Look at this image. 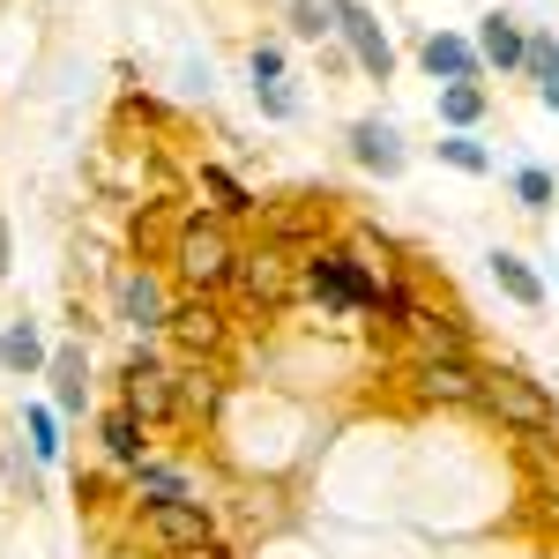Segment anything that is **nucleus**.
<instances>
[{
  "label": "nucleus",
  "instance_id": "8",
  "mask_svg": "<svg viewBox=\"0 0 559 559\" xmlns=\"http://www.w3.org/2000/svg\"><path fill=\"white\" fill-rule=\"evenodd\" d=\"M120 411H134L142 426H179V366L173 358H157L150 344H134L120 358Z\"/></svg>",
  "mask_w": 559,
  "mask_h": 559
},
{
  "label": "nucleus",
  "instance_id": "17",
  "mask_svg": "<svg viewBox=\"0 0 559 559\" xmlns=\"http://www.w3.org/2000/svg\"><path fill=\"white\" fill-rule=\"evenodd\" d=\"M97 448H105V463H112V471L128 477V471H142V463H150V426H142L134 411H120V403H112V411H97Z\"/></svg>",
  "mask_w": 559,
  "mask_h": 559
},
{
  "label": "nucleus",
  "instance_id": "9",
  "mask_svg": "<svg viewBox=\"0 0 559 559\" xmlns=\"http://www.w3.org/2000/svg\"><path fill=\"white\" fill-rule=\"evenodd\" d=\"M173 276L157 269V261H128L120 276H112V313H120V329L134 336H165V321H173Z\"/></svg>",
  "mask_w": 559,
  "mask_h": 559
},
{
  "label": "nucleus",
  "instance_id": "11",
  "mask_svg": "<svg viewBox=\"0 0 559 559\" xmlns=\"http://www.w3.org/2000/svg\"><path fill=\"white\" fill-rule=\"evenodd\" d=\"M329 15H336V45L350 52V68L366 75V83H388L395 75V38H388V23L366 8V0H329Z\"/></svg>",
  "mask_w": 559,
  "mask_h": 559
},
{
  "label": "nucleus",
  "instance_id": "25",
  "mask_svg": "<svg viewBox=\"0 0 559 559\" xmlns=\"http://www.w3.org/2000/svg\"><path fill=\"white\" fill-rule=\"evenodd\" d=\"M60 426H68V418H60L52 403H23V448L38 455L45 471H52V463L68 455V440H60Z\"/></svg>",
  "mask_w": 559,
  "mask_h": 559
},
{
  "label": "nucleus",
  "instance_id": "19",
  "mask_svg": "<svg viewBox=\"0 0 559 559\" xmlns=\"http://www.w3.org/2000/svg\"><path fill=\"white\" fill-rule=\"evenodd\" d=\"M432 112H440V128H448V134H477V128H485V112H492V90H485V83H440V90H432Z\"/></svg>",
  "mask_w": 559,
  "mask_h": 559
},
{
  "label": "nucleus",
  "instance_id": "35",
  "mask_svg": "<svg viewBox=\"0 0 559 559\" xmlns=\"http://www.w3.org/2000/svg\"><path fill=\"white\" fill-rule=\"evenodd\" d=\"M105 559H134V552H105Z\"/></svg>",
  "mask_w": 559,
  "mask_h": 559
},
{
  "label": "nucleus",
  "instance_id": "6",
  "mask_svg": "<svg viewBox=\"0 0 559 559\" xmlns=\"http://www.w3.org/2000/svg\"><path fill=\"white\" fill-rule=\"evenodd\" d=\"M157 344L173 350L179 366H231L239 350V321L224 313V299H173V321Z\"/></svg>",
  "mask_w": 559,
  "mask_h": 559
},
{
  "label": "nucleus",
  "instance_id": "22",
  "mask_svg": "<svg viewBox=\"0 0 559 559\" xmlns=\"http://www.w3.org/2000/svg\"><path fill=\"white\" fill-rule=\"evenodd\" d=\"M485 269H492V284H500V292H508L522 313H537V306H545V276H537V269H530L515 247H492V254H485Z\"/></svg>",
  "mask_w": 559,
  "mask_h": 559
},
{
  "label": "nucleus",
  "instance_id": "32",
  "mask_svg": "<svg viewBox=\"0 0 559 559\" xmlns=\"http://www.w3.org/2000/svg\"><path fill=\"white\" fill-rule=\"evenodd\" d=\"M254 105H261V120H299V90H292V75H284V83H254Z\"/></svg>",
  "mask_w": 559,
  "mask_h": 559
},
{
  "label": "nucleus",
  "instance_id": "26",
  "mask_svg": "<svg viewBox=\"0 0 559 559\" xmlns=\"http://www.w3.org/2000/svg\"><path fill=\"white\" fill-rule=\"evenodd\" d=\"M508 194H515V210L545 216L559 202V173H545V165H515V173H508Z\"/></svg>",
  "mask_w": 559,
  "mask_h": 559
},
{
  "label": "nucleus",
  "instance_id": "21",
  "mask_svg": "<svg viewBox=\"0 0 559 559\" xmlns=\"http://www.w3.org/2000/svg\"><path fill=\"white\" fill-rule=\"evenodd\" d=\"M194 194H202L216 216H231V224H239V216H261V202L247 194V179L224 173V165H194Z\"/></svg>",
  "mask_w": 559,
  "mask_h": 559
},
{
  "label": "nucleus",
  "instance_id": "31",
  "mask_svg": "<svg viewBox=\"0 0 559 559\" xmlns=\"http://www.w3.org/2000/svg\"><path fill=\"white\" fill-rule=\"evenodd\" d=\"M344 247H350L358 261H366V269H381V276H395V247H388V239H373L366 224H344Z\"/></svg>",
  "mask_w": 559,
  "mask_h": 559
},
{
  "label": "nucleus",
  "instance_id": "28",
  "mask_svg": "<svg viewBox=\"0 0 559 559\" xmlns=\"http://www.w3.org/2000/svg\"><path fill=\"white\" fill-rule=\"evenodd\" d=\"M432 150H440V165H448V173H471V179L492 173V150H485L477 134H440Z\"/></svg>",
  "mask_w": 559,
  "mask_h": 559
},
{
  "label": "nucleus",
  "instance_id": "12",
  "mask_svg": "<svg viewBox=\"0 0 559 559\" xmlns=\"http://www.w3.org/2000/svg\"><path fill=\"white\" fill-rule=\"evenodd\" d=\"M344 157L358 165V173H373V179H395L403 165H411V142H403V128H395V120L358 112V120L344 128Z\"/></svg>",
  "mask_w": 559,
  "mask_h": 559
},
{
  "label": "nucleus",
  "instance_id": "2",
  "mask_svg": "<svg viewBox=\"0 0 559 559\" xmlns=\"http://www.w3.org/2000/svg\"><path fill=\"white\" fill-rule=\"evenodd\" d=\"M381 284H388V276H381V269H366L344 239H329V247L299 254V299H313L321 313H336V321H366V313L381 306Z\"/></svg>",
  "mask_w": 559,
  "mask_h": 559
},
{
  "label": "nucleus",
  "instance_id": "14",
  "mask_svg": "<svg viewBox=\"0 0 559 559\" xmlns=\"http://www.w3.org/2000/svg\"><path fill=\"white\" fill-rule=\"evenodd\" d=\"M45 381H52V411L60 418H90V395H97V381H90V350H83V336L75 344H52V358H45Z\"/></svg>",
  "mask_w": 559,
  "mask_h": 559
},
{
  "label": "nucleus",
  "instance_id": "34",
  "mask_svg": "<svg viewBox=\"0 0 559 559\" xmlns=\"http://www.w3.org/2000/svg\"><path fill=\"white\" fill-rule=\"evenodd\" d=\"M187 559H239V552H231V545L216 537V545H202V552H187Z\"/></svg>",
  "mask_w": 559,
  "mask_h": 559
},
{
  "label": "nucleus",
  "instance_id": "23",
  "mask_svg": "<svg viewBox=\"0 0 559 559\" xmlns=\"http://www.w3.org/2000/svg\"><path fill=\"white\" fill-rule=\"evenodd\" d=\"M373 321H381L388 336H418V321H426V299H418V284L395 269L381 284V306H373Z\"/></svg>",
  "mask_w": 559,
  "mask_h": 559
},
{
  "label": "nucleus",
  "instance_id": "3",
  "mask_svg": "<svg viewBox=\"0 0 559 559\" xmlns=\"http://www.w3.org/2000/svg\"><path fill=\"white\" fill-rule=\"evenodd\" d=\"M477 411L515 440H552L559 432V403L545 381H530L522 366H485V388H477Z\"/></svg>",
  "mask_w": 559,
  "mask_h": 559
},
{
  "label": "nucleus",
  "instance_id": "29",
  "mask_svg": "<svg viewBox=\"0 0 559 559\" xmlns=\"http://www.w3.org/2000/svg\"><path fill=\"white\" fill-rule=\"evenodd\" d=\"M247 75H254V83H284V75H292V38H254Z\"/></svg>",
  "mask_w": 559,
  "mask_h": 559
},
{
  "label": "nucleus",
  "instance_id": "13",
  "mask_svg": "<svg viewBox=\"0 0 559 559\" xmlns=\"http://www.w3.org/2000/svg\"><path fill=\"white\" fill-rule=\"evenodd\" d=\"M231 411V373L224 366H179V426L216 432Z\"/></svg>",
  "mask_w": 559,
  "mask_h": 559
},
{
  "label": "nucleus",
  "instance_id": "5",
  "mask_svg": "<svg viewBox=\"0 0 559 559\" xmlns=\"http://www.w3.org/2000/svg\"><path fill=\"white\" fill-rule=\"evenodd\" d=\"M477 388H485V366L471 350H411L403 366V395L418 411H477Z\"/></svg>",
  "mask_w": 559,
  "mask_h": 559
},
{
  "label": "nucleus",
  "instance_id": "18",
  "mask_svg": "<svg viewBox=\"0 0 559 559\" xmlns=\"http://www.w3.org/2000/svg\"><path fill=\"white\" fill-rule=\"evenodd\" d=\"M45 358H52V344H45V329L31 321V313L0 321V373H8V381H31V373H45Z\"/></svg>",
  "mask_w": 559,
  "mask_h": 559
},
{
  "label": "nucleus",
  "instance_id": "24",
  "mask_svg": "<svg viewBox=\"0 0 559 559\" xmlns=\"http://www.w3.org/2000/svg\"><path fill=\"white\" fill-rule=\"evenodd\" d=\"M522 83H537V105H545V112H559V31H530Z\"/></svg>",
  "mask_w": 559,
  "mask_h": 559
},
{
  "label": "nucleus",
  "instance_id": "4",
  "mask_svg": "<svg viewBox=\"0 0 559 559\" xmlns=\"http://www.w3.org/2000/svg\"><path fill=\"white\" fill-rule=\"evenodd\" d=\"M231 299H239L247 321H284V313L299 306V254H292V247H276V239H254V247L239 254Z\"/></svg>",
  "mask_w": 559,
  "mask_h": 559
},
{
  "label": "nucleus",
  "instance_id": "15",
  "mask_svg": "<svg viewBox=\"0 0 559 559\" xmlns=\"http://www.w3.org/2000/svg\"><path fill=\"white\" fill-rule=\"evenodd\" d=\"M418 68H426L432 83H485L477 38H463V31H426L418 38Z\"/></svg>",
  "mask_w": 559,
  "mask_h": 559
},
{
  "label": "nucleus",
  "instance_id": "27",
  "mask_svg": "<svg viewBox=\"0 0 559 559\" xmlns=\"http://www.w3.org/2000/svg\"><path fill=\"white\" fill-rule=\"evenodd\" d=\"M284 31L299 45H321L336 38V15H329V0H284Z\"/></svg>",
  "mask_w": 559,
  "mask_h": 559
},
{
  "label": "nucleus",
  "instance_id": "20",
  "mask_svg": "<svg viewBox=\"0 0 559 559\" xmlns=\"http://www.w3.org/2000/svg\"><path fill=\"white\" fill-rule=\"evenodd\" d=\"M128 500L134 508H150V500H194V477H187V463L150 455L142 471H128Z\"/></svg>",
  "mask_w": 559,
  "mask_h": 559
},
{
  "label": "nucleus",
  "instance_id": "33",
  "mask_svg": "<svg viewBox=\"0 0 559 559\" xmlns=\"http://www.w3.org/2000/svg\"><path fill=\"white\" fill-rule=\"evenodd\" d=\"M8 261H15V239H8V216H0V284H8Z\"/></svg>",
  "mask_w": 559,
  "mask_h": 559
},
{
  "label": "nucleus",
  "instance_id": "7",
  "mask_svg": "<svg viewBox=\"0 0 559 559\" xmlns=\"http://www.w3.org/2000/svg\"><path fill=\"white\" fill-rule=\"evenodd\" d=\"M134 537L157 559H187L202 545H216V508L202 492L194 500H150V508H134Z\"/></svg>",
  "mask_w": 559,
  "mask_h": 559
},
{
  "label": "nucleus",
  "instance_id": "10",
  "mask_svg": "<svg viewBox=\"0 0 559 559\" xmlns=\"http://www.w3.org/2000/svg\"><path fill=\"white\" fill-rule=\"evenodd\" d=\"M336 202L344 194H329V187H306L292 202H261V239H276V247H292V254H313V247H329V224H336Z\"/></svg>",
  "mask_w": 559,
  "mask_h": 559
},
{
  "label": "nucleus",
  "instance_id": "1",
  "mask_svg": "<svg viewBox=\"0 0 559 559\" xmlns=\"http://www.w3.org/2000/svg\"><path fill=\"white\" fill-rule=\"evenodd\" d=\"M239 224L216 210H187L173 231V254H165V276H173L179 299H231V276H239Z\"/></svg>",
  "mask_w": 559,
  "mask_h": 559
},
{
  "label": "nucleus",
  "instance_id": "16",
  "mask_svg": "<svg viewBox=\"0 0 559 559\" xmlns=\"http://www.w3.org/2000/svg\"><path fill=\"white\" fill-rule=\"evenodd\" d=\"M522 52H530V31H522V15L492 8V15L477 23V60H485V75H522Z\"/></svg>",
  "mask_w": 559,
  "mask_h": 559
},
{
  "label": "nucleus",
  "instance_id": "30",
  "mask_svg": "<svg viewBox=\"0 0 559 559\" xmlns=\"http://www.w3.org/2000/svg\"><path fill=\"white\" fill-rule=\"evenodd\" d=\"M0 463H8V485H15L23 500H45V463L31 448H0Z\"/></svg>",
  "mask_w": 559,
  "mask_h": 559
}]
</instances>
